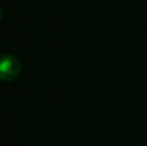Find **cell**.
Masks as SVG:
<instances>
[{"label": "cell", "instance_id": "6da1fadb", "mask_svg": "<svg viewBox=\"0 0 147 146\" xmlns=\"http://www.w3.org/2000/svg\"><path fill=\"white\" fill-rule=\"evenodd\" d=\"M21 72V64L14 56H7L3 57L1 64H0V75L3 80L12 82L20 75Z\"/></svg>", "mask_w": 147, "mask_h": 146}]
</instances>
